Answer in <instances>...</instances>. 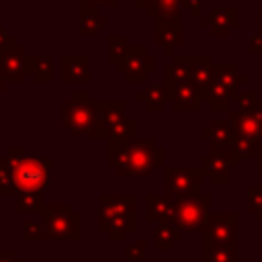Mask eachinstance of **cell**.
Instances as JSON below:
<instances>
[{"label": "cell", "instance_id": "cell-1", "mask_svg": "<svg viewBox=\"0 0 262 262\" xmlns=\"http://www.w3.org/2000/svg\"><path fill=\"white\" fill-rule=\"evenodd\" d=\"M106 162L119 176H149L156 168L166 166V151L158 147L154 137H137L131 141L108 139Z\"/></svg>", "mask_w": 262, "mask_h": 262}, {"label": "cell", "instance_id": "cell-2", "mask_svg": "<svg viewBox=\"0 0 262 262\" xmlns=\"http://www.w3.org/2000/svg\"><path fill=\"white\" fill-rule=\"evenodd\" d=\"M4 158L10 164L12 184L16 194L23 192H43L53 180V160L43 156H27L20 147H8Z\"/></svg>", "mask_w": 262, "mask_h": 262}, {"label": "cell", "instance_id": "cell-3", "mask_svg": "<svg viewBox=\"0 0 262 262\" xmlns=\"http://www.w3.org/2000/svg\"><path fill=\"white\" fill-rule=\"evenodd\" d=\"M61 119L70 135L90 137L96 125V100H92L86 90H74L70 98L61 102Z\"/></svg>", "mask_w": 262, "mask_h": 262}, {"label": "cell", "instance_id": "cell-4", "mask_svg": "<svg viewBox=\"0 0 262 262\" xmlns=\"http://www.w3.org/2000/svg\"><path fill=\"white\" fill-rule=\"evenodd\" d=\"M41 223L45 227L47 239L57 242H78L80 239V215L70 203H49L41 213Z\"/></svg>", "mask_w": 262, "mask_h": 262}, {"label": "cell", "instance_id": "cell-5", "mask_svg": "<svg viewBox=\"0 0 262 262\" xmlns=\"http://www.w3.org/2000/svg\"><path fill=\"white\" fill-rule=\"evenodd\" d=\"M211 217V194L203 192L196 196L174 199V219L172 225L182 233H192L205 227Z\"/></svg>", "mask_w": 262, "mask_h": 262}, {"label": "cell", "instance_id": "cell-6", "mask_svg": "<svg viewBox=\"0 0 262 262\" xmlns=\"http://www.w3.org/2000/svg\"><path fill=\"white\" fill-rule=\"evenodd\" d=\"M164 194L170 199L203 194V174L199 166H164Z\"/></svg>", "mask_w": 262, "mask_h": 262}, {"label": "cell", "instance_id": "cell-7", "mask_svg": "<svg viewBox=\"0 0 262 262\" xmlns=\"http://www.w3.org/2000/svg\"><path fill=\"white\" fill-rule=\"evenodd\" d=\"M239 215L237 213H211L209 221L201 229V244L237 248Z\"/></svg>", "mask_w": 262, "mask_h": 262}, {"label": "cell", "instance_id": "cell-8", "mask_svg": "<svg viewBox=\"0 0 262 262\" xmlns=\"http://www.w3.org/2000/svg\"><path fill=\"white\" fill-rule=\"evenodd\" d=\"M154 72H156V55L147 53L145 45H129L125 59L117 66V74H121L129 84L145 82V78Z\"/></svg>", "mask_w": 262, "mask_h": 262}, {"label": "cell", "instance_id": "cell-9", "mask_svg": "<svg viewBox=\"0 0 262 262\" xmlns=\"http://www.w3.org/2000/svg\"><path fill=\"white\" fill-rule=\"evenodd\" d=\"M184 23H182V12L166 18H156L154 20V43L164 49L166 55H174V49L182 47L184 43Z\"/></svg>", "mask_w": 262, "mask_h": 262}, {"label": "cell", "instance_id": "cell-10", "mask_svg": "<svg viewBox=\"0 0 262 262\" xmlns=\"http://www.w3.org/2000/svg\"><path fill=\"white\" fill-rule=\"evenodd\" d=\"M127 117L125 100H96V125L90 139H108L111 129Z\"/></svg>", "mask_w": 262, "mask_h": 262}, {"label": "cell", "instance_id": "cell-11", "mask_svg": "<svg viewBox=\"0 0 262 262\" xmlns=\"http://www.w3.org/2000/svg\"><path fill=\"white\" fill-rule=\"evenodd\" d=\"M31 63H33V53H27L25 47L14 45L0 55V76L6 82L20 84L31 74Z\"/></svg>", "mask_w": 262, "mask_h": 262}, {"label": "cell", "instance_id": "cell-12", "mask_svg": "<svg viewBox=\"0 0 262 262\" xmlns=\"http://www.w3.org/2000/svg\"><path fill=\"white\" fill-rule=\"evenodd\" d=\"M201 27L207 29L211 37H227L231 29L239 27V8L217 6L207 16L201 18Z\"/></svg>", "mask_w": 262, "mask_h": 262}, {"label": "cell", "instance_id": "cell-13", "mask_svg": "<svg viewBox=\"0 0 262 262\" xmlns=\"http://www.w3.org/2000/svg\"><path fill=\"white\" fill-rule=\"evenodd\" d=\"M184 61L188 66V80L201 90H209L215 84V74H213V61L209 53H188L184 55Z\"/></svg>", "mask_w": 262, "mask_h": 262}, {"label": "cell", "instance_id": "cell-14", "mask_svg": "<svg viewBox=\"0 0 262 262\" xmlns=\"http://www.w3.org/2000/svg\"><path fill=\"white\" fill-rule=\"evenodd\" d=\"M172 108L176 113H199L203 108V98H201V90L190 82H178L172 84V96H170Z\"/></svg>", "mask_w": 262, "mask_h": 262}, {"label": "cell", "instance_id": "cell-15", "mask_svg": "<svg viewBox=\"0 0 262 262\" xmlns=\"http://www.w3.org/2000/svg\"><path fill=\"white\" fill-rule=\"evenodd\" d=\"M61 82H90V55L88 53H63L61 55Z\"/></svg>", "mask_w": 262, "mask_h": 262}, {"label": "cell", "instance_id": "cell-16", "mask_svg": "<svg viewBox=\"0 0 262 262\" xmlns=\"http://www.w3.org/2000/svg\"><path fill=\"white\" fill-rule=\"evenodd\" d=\"M98 229L111 239V242H125L129 233L137 229V213L127 215H115L106 219H98Z\"/></svg>", "mask_w": 262, "mask_h": 262}, {"label": "cell", "instance_id": "cell-17", "mask_svg": "<svg viewBox=\"0 0 262 262\" xmlns=\"http://www.w3.org/2000/svg\"><path fill=\"white\" fill-rule=\"evenodd\" d=\"M137 213V196L135 194H100L98 196V219Z\"/></svg>", "mask_w": 262, "mask_h": 262}, {"label": "cell", "instance_id": "cell-18", "mask_svg": "<svg viewBox=\"0 0 262 262\" xmlns=\"http://www.w3.org/2000/svg\"><path fill=\"white\" fill-rule=\"evenodd\" d=\"M199 170H201L203 178H209V182L213 186H225V184H229L231 166L219 154H213L211 151L209 156H203L201 158V164H199Z\"/></svg>", "mask_w": 262, "mask_h": 262}, {"label": "cell", "instance_id": "cell-19", "mask_svg": "<svg viewBox=\"0 0 262 262\" xmlns=\"http://www.w3.org/2000/svg\"><path fill=\"white\" fill-rule=\"evenodd\" d=\"M172 96V84H149L135 92V100L145 104V111L149 113H162L166 108V102H170Z\"/></svg>", "mask_w": 262, "mask_h": 262}, {"label": "cell", "instance_id": "cell-20", "mask_svg": "<svg viewBox=\"0 0 262 262\" xmlns=\"http://www.w3.org/2000/svg\"><path fill=\"white\" fill-rule=\"evenodd\" d=\"M174 219V199L168 194H147L145 196V221L160 225L172 223Z\"/></svg>", "mask_w": 262, "mask_h": 262}, {"label": "cell", "instance_id": "cell-21", "mask_svg": "<svg viewBox=\"0 0 262 262\" xmlns=\"http://www.w3.org/2000/svg\"><path fill=\"white\" fill-rule=\"evenodd\" d=\"M201 137L209 141L211 149H221V147L233 145V129H231L229 119H213L209 123V127H205L201 131Z\"/></svg>", "mask_w": 262, "mask_h": 262}, {"label": "cell", "instance_id": "cell-22", "mask_svg": "<svg viewBox=\"0 0 262 262\" xmlns=\"http://www.w3.org/2000/svg\"><path fill=\"white\" fill-rule=\"evenodd\" d=\"M213 74H215V84H219L231 92H237L239 84L250 80L248 72H242L237 63H215Z\"/></svg>", "mask_w": 262, "mask_h": 262}, {"label": "cell", "instance_id": "cell-23", "mask_svg": "<svg viewBox=\"0 0 262 262\" xmlns=\"http://www.w3.org/2000/svg\"><path fill=\"white\" fill-rule=\"evenodd\" d=\"M106 27H108V18L100 14L98 6L80 4V35L82 37H94Z\"/></svg>", "mask_w": 262, "mask_h": 262}, {"label": "cell", "instance_id": "cell-24", "mask_svg": "<svg viewBox=\"0 0 262 262\" xmlns=\"http://www.w3.org/2000/svg\"><path fill=\"white\" fill-rule=\"evenodd\" d=\"M237 94L239 92H231V90H227V88H223L219 84H213L209 90L201 92V98H203V102L209 104L211 111H215V113H229V106H231V102L237 100Z\"/></svg>", "mask_w": 262, "mask_h": 262}, {"label": "cell", "instance_id": "cell-25", "mask_svg": "<svg viewBox=\"0 0 262 262\" xmlns=\"http://www.w3.org/2000/svg\"><path fill=\"white\" fill-rule=\"evenodd\" d=\"M229 123H231L233 135L248 137V139H262L260 123L250 113H242V111L233 108V111H229Z\"/></svg>", "mask_w": 262, "mask_h": 262}, {"label": "cell", "instance_id": "cell-26", "mask_svg": "<svg viewBox=\"0 0 262 262\" xmlns=\"http://www.w3.org/2000/svg\"><path fill=\"white\" fill-rule=\"evenodd\" d=\"M184 239V233L172 223H160L154 227V248L158 252H170L178 242Z\"/></svg>", "mask_w": 262, "mask_h": 262}, {"label": "cell", "instance_id": "cell-27", "mask_svg": "<svg viewBox=\"0 0 262 262\" xmlns=\"http://www.w3.org/2000/svg\"><path fill=\"white\" fill-rule=\"evenodd\" d=\"M201 262H239L237 248L201 244Z\"/></svg>", "mask_w": 262, "mask_h": 262}, {"label": "cell", "instance_id": "cell-28", "mask_svg": "<svg viewBox=\"0 0 262 262\" xmlns=\"http://www.w3.org/2000/svg\"><path fill=\"white\" fill-rule=\"evenodd\" d=\"M31 76H33V82H37V84L53 82V59L43 53H33Z\"/></svg>", "mask_w": 262, "mask_h": 262}, {"label": "cell", "instance_id": "cell-29", "mask_svg": "<svg viewBox=\"0 0 262 262\" xmlns=\"http://www.w3.org/2000/svg\"><path fill=\"white\" fill-rule=\"evenodd\" d=\"M145 16L147 18H166V16H174L180 14V0H149V4L145 6Z\"/></svg>", "mask_w": 262, "mask_h": 262}, {"label": "cell", "instance_id": "cell-30", "mask_svg": "<svg viewBox=\"0 0 262 262\" xmlns=\"http://www.w3.org/2000/svg\"><path fill=\"white\" fill-rule=\"evenodd\" d=\"M106 47H108L106 61L117 68L129 51V39H127V35H108L106 37Z\"/></svg>", "mask_w": 262, "mask_h": 262}, {"label": "cell", "instance_id": "cell-31", "mask_svg": "<svg viewBox=\"0 0 262 262\" xmlns=\"http://www.w3.org/2000/svg\"><path fill=\"white\" fill-rule=\"evenodd\" d=\"M45 201H43V192H23L16 196V205L14 211L18 215L23 213H43L45 209Z\"/></svg>", "mask_w": 262, "mask_h": 262}, {"label": "cell", "instance_id": "cell-32", "mask_svg": "<svg viewBox=\"0 0 262 262\" xmlns=\"http://www.w3.org/2000/svg\"><path fill=\"white\" fill-rule=\"evenodd\" d=\"M188 80V66L184 61V55H174V59L170 63H166L164 68V82L168 84H178V82H184Z\"/></svg>", "mask_w": 262, "mask_h": 262}, {"label": "cell", "instance_id": "cell-33", "mask_svg": "<svg viewBox=\"0 0 262 262\" xmlns=\"http://www.w3.org/2000/svg\"><path fill=\"white\" fill-rule=\"evenodd\" d=\"M233 147L239 158H260L262 156V139H248L233 135Z\"/></svg>", "mask_w": 262, "mask_h": 262}, {"label": "cell", "instance_id": "cell-34", "mask_svg": "<svg viewBox=\"0 0 262 262\" xmlns=\"http://www.w3.org/2000/svg\"><path fill=\"white\" fill-rule=\"evenodd\" d=\"M108 139H121V141H131L137 139V121L125 117L121 123H117L111 129V137Z\"/></svg>", "mask_w": 262, "mask_h": 262}, {"label": "cell", "instance_id": "cell-35", "mask_svg": "<svg viewBox=\"0 0 262 262\" xmlns=\"http://www.w3.org/2000/svg\"><path fill=\"white\" fill-rule=\"evenodd\" d=\"M0 194H16L10 174V164L4 156H0Z\"/></svg>", "mask_w": 262, "mask_h": 262}, {"label": "cell", "instance_id": "cell-36", "mask_svg": "<svg viewBox=\"0 0 262 262\" xmlns=\"http://www.w3.org/2000/svg\"><path fill=\"white\" fill-rule=\"evenodd\" d=\"M23 237L27 242H41V239H47V233H45V227L41 221H29L23 225Z\"/></svg>", "mask_w": 262, "mask_h": 262}, {"label": "cell", "instance_id": "cell-37", "mask_svg": "<svg viewBox=\"0 0 262 262\" xmlns=\"http://www.w3.org/2000/svg\"><path fill=\"white\" fill-rule=\"evenodd\" d=\"M258 102H260V96H258V92H256V90L239 92V94H237V100H235L237 111H242V113H252V111H254V106H256Z\"/></svg>", "mask_w": 262, "mask_h": 262}, {"label": "cell", "instance_id": "cell-38", "mask_svg": "<svg viewBox=\"0 0 262 262\" xmlns=\"http://www.w3.org/2000/svg\"><path fill=\"white\" fill-rule=\"evenodd\" d=\"M262 211V184L248 186V213L258 215Z\"/></svg>", "mask_w": 262, "mask_h": 262}, {"label": "cell", "instance_id": "cell-39", "mask_svg": "<svg viewBox=\"0 0 262 262\" xmlns=\"http://www.w3.org/2000/svg\"><path fill=\"white\" fill-rule=\"evenodd\" d=\"M125 254H127L129 260H145L147 258V246L141 239L139 242H131V244H127Z\"/></svg>", "mask_w": 262, "mask_h": 262}, {"label": "cell", "instance_id": "cell-40", "mask_svg": "<svg viewBox=\"0 0 262 262\" xmlns=\"http://www.w3.org/2000/svg\"><path fill=\"white\" fill-rule=\"evenodd\" d=\"M180 8L190 12V16L194 18H203V2L201 0H180Z\"/></svg>", "mask_w": 262, "mask_h": 262}, {"label": "cell", "instance_id": "cell-41", "mask_svg": "<svg viewBox=\"0 0 262 262\" xmlns=\"http://www.w3.org/2000/svg\"><path fill=\"white\" fill-rule=\"evenodd\" d=\"M248 55H262V31L256 29V33L248 41Z\"/></svg>", "mask_w": 262, "mask_h": 262}, {"label": "cell", "instance_id": "cell-42", "mask_svg": "<svg viewBox=\"0 0 262 262\" xmlns=\"http://www.w3.org/2000/svg\"><path fill=\"white\" fill-rule=\"evenodd\" d=\"M16 45V39L8 33V31H4L2 27H0V55L4 53V51H8L10 47H14Z\"/></svg>", "mask_w": 262, "mask_h": 262}, {"label": "cell", "instance_id": "cell-43", "mask_svg": "<svg viewBox=\"0 0 262 262\" xmlns=\"http://www.w3.org/2000/svg\"><path fill=\"white\" fill-rule=\"evenodd\" d=\"M80 4H88V6H106V8H117L119 0H80Z\"/></svg>", "mask_w": 262, "mask_h": 262}, {"label": "cell", "instance_id": "cell-44", "mask_svg": "<svg viewBox=\"0 0 262 262\" xmlns=\"http://www.w3.org/2000/svg\"><path fill=\"white\" fill-rule=\"evenodd\" d=\"M0 262H23L16 258L14 250H0Z\"/></svg>", "mask_w": 262, "mask_h": 262}, {"label": "cell", "instance_id": "cell-45", "mask_svg": "<svg viewBox=\"0 0 262 262\" xmlns=\"http://www.w3.org/2000/svg\"><path fill=\"white\" fill-rule=\"evenodd\" d=\"M147 4H149V0H135V8H139V10H145Z\"/></svg>", "mask_w": 262, "mask_h": 262}, {"label": "cell", "instance_id": "cell-46", "mask_svg": "<svg viewBox=\"0 0 262 262\" xmlns=\"http://www.w3.org/2000/svg\"><path fill=\"white\" fill-rule=\"evenodd\" d=\"M256 16H258V29L262 31V6L256 8Z\"/></svg>", "mask_w": 262, "mask_h": 262}, {"label": "cell", "instance_id": "cell-47", "mask_svg": "<svg viewBox=\"0 0 262 262\" xmlns=\"http://www.w3.org/2000/svg\"><path fill=\"white\" fill-rule=\"evenodd\" d=\"M256 174H258V176H262V156L256 160Z\"/></svg>", "mask_w": 262, "mask_h": 262}, {"label": "cell", "instance_id": "cell-48", "mask_svg": "<svg viewBox=\"0 0 262 262\" xmlns=\"http://www.w3.org/2000/svg\"><path fill=\"white\" fill-rule=\"evenodd\" d=\"M6 86H8V82H6V80L0 76V92H4V90H6Z\"/></svg>", "mask_w": 262, "mask_h": 262}, {"label": "cell", "instance_id": "cell-49", "mask_svg": "<svg viewBox=\"0 0 262 262\" xmlns=\"http://www.w3.org/2000/svg\"><path fill=\"white\" fill-rule=\"evenodd\" d=\"M256 217H258V219H260V221H262V211H260V213H258V215H256Z\"/></svg>", "mask_w": 262, "mask_h": 262}, {"label": "cell", "instance_id": "cell-50", "mask_svg": "<svg viewBox=\"0 0 262 262\" xmlns=\"http://www.w3.org/2000/svg\"><path fill=\"white\" fill-rule=\"evenodd\" d=\"M260 133H262V119H260Z\"/></svg>", "mask_w": 262, "mask_h": 262}]
</instances>
